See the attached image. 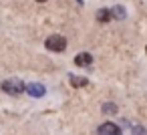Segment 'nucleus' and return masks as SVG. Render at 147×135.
<instances>
[{"label":"nucleus","mask_w":147,"mask_h":135,"mask_svg":"<svg viewBox=\"0 0 147 135\" xmlns=\"http://www.w3.org/2000/svg\"><path fill=\"white\" fill-rule=\"evenodd\" d=\"M2 91L8 95H20V93H26V85L20 79H8L2 83Z\"/></svg>","instance_id":"f257e3e1"},{"label":"nucleus","mask_w":147,"mask_h":135,"mask_svg":"<svg viewBox=\"0 0 147 135\" xmlns=\"http://www.w3.org/2000/svg\"><path fill=\"white\" fill-rule=\"evenodd\" d=\"M45 45H47V49L53 51V53H63V51L67 49V38L61 36V34H51Z\"/></svg>","instance_id":"f03ea898"},{"label":"nucleus","mask_w":147,"mask_h":135,"mask_svg":"<svg viewBox=\"0 0 147 135\" xmlns=\"http://www.w3.org/2000/svg\"><path fill=\"white\" fill-rule=\"evenodd\" d=\"M97 135H123V131H121L119 125H115V123H111V121H105L103 125H99Z\"/></svg>","instance_id":"7ed1b4c3"},{"label":"nucleus","mask_w":147,"mask_h":135,"mask_svg":"<svg viewBox=\"0 0 147 135\" xmlns=\"http://www.w3.org/2000/svg\"><path fill=\"white\" fill-rule=\"evenodd\" d=\"M26 93L30 95V97H45L47 95V87L42 85V83H30V85H26Z\"/></svg>","instance_id":"20e7f679"},{"label":"nucleus","mask_w":147,"mask_h":135,"mask_svg":"<svg viewBox=\"0 0 147 135\" xmlns=\"http://www.w3.org/2000/svg\"><path fill=\"white\" fill-rule=\"evenodd\" d=\"M93 63V57L89 55V53H79L77 57H75V65L77 67H89Z\"/></svg>","instance_id":"39448f33"},{"label":"nucleus","mask_w":147,"mask_h":135,"mask_svg":"<svg viewBox=\"0 0 147 135\" xmlns=\"http://www.w3.org/2000/svg\"><path fill=\"white\" fill-rule=\"evenodd\" d=\"M71 85H73L75 89H83V87H87V85H89V79H85V77H75V75H71Z\"/></svg>","instance_id":"423d86ee"},{"label":"nucleus","mask_w":147,"mask_h":135,"mask_svg":"<svg viewBox=\"0 0 147 135\" xmlns=\"http://www.w3.org/2000/svg\"><path fill=\"white\" fill-rule=\"evenodd\" d=\"M111 18H113V16H111V10H109V8H101V10L97 12V20H99V22H109Z\"/></svg>","instance_id":"0eeeda50"},{"label":"nucleus","mask_w":147,"mask_h":135,"mask_svg":"<svg viewBox=\"0 0 147 135\" xmlns=\"http://www.w3.org/2000/svg\"><path fill=\"white\" fill-rule=\"evenodd\" d=\"M101 111H103L105 115H115V113H117V105H115V103H105V105L101 107Z\"/></svg>","instance_id":"6e6552de"},{"label":"nucleus","mask_w":147,"mask_h":135,"mask_svg":"<svg viewBox=\"0 0 147 135\" xmlns=\"http://www.w3.org/2000/svg\"><path fill=\"white\" fill-rule=\"evenodd\" d=\"M111 16L113 18H125V8L123 6H115V8H111Z\"/></svg>","instance_id":"1a4fd4ad"},{"label":"nucleus","mask_w":147,"mask_h":135,"mask_svg":"<svg viewBox=\"0 0 147 135\" xmlns=\"http://www.w3.org/2000/svg\"><path fill=\"white\" fill-rule=\"evenodd\" d=\"M131 133H135V135H147V131L141 125H131Z\"/></svg>","instance_id":"9d476101"},{"label":"nucleus","mask_w":147,"mask_h":135,"mask_svg":"<svg viewBox=\"0 0 147 135\" xmlns=\"http://www.w3.org/2000/svg\"><path fill=\"white\" fill-rule=\"evenodd\" d=\"M36 2H47V0H36Z\"/></svg>","instance_id":"9b49d317"},{"label":"nucleus","mask_w":147,"mask_h":135,"mask_svg":"<svg viewBox=\"0 0 147 135\" xmlns=\"http://www.w3.org/2000/svg\"><path fill=\"white\" fill-rule=\"evenodd\" d=\"M145 51H147V49H145Z\"/></svg>","instance_id":"f8f14e48"}]
</instances>
